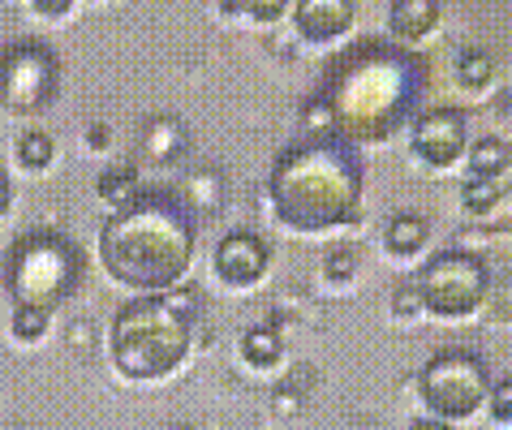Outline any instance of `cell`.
Wrapping results in <instances>:
<instances>
[{
	"label": "cell",
	"instance_id": "obj_23",
	"mask_svg": "<svg viewBox=\"0 0 512 430\" xmlns=\"http://www.w3.org/2000/svg\"><path fill=\"white\" fill-rule=\"evenodd\" d=\"M353 271H358V263H353L349 250L327 254V280H353Z\"/></svg>",
	"mask_w": 512,
	"mask_h": 430
},
{
	"label": "cell",
	"instance_id": "obj_14",
	"mask_svg": "<svg viewBox=\"0 0 512 430\" xmlns=\"http://www.w3.org/2000/svg\"><path fill=\"white\" fill-rule=\"evenodd\" d=\"M508 142L500 138H482L469 147V181H491V177H504L508 172Z\"/></svg>",
	"mask_w": 512,
	"mask_h": 430
},
{
	"label": "cell",
	"instance_id": "obj_6",
	"mask_svg": "<svg viewBox=\"0 0 512 430\" xmlns=\"http://www.w3.org/2000/svg\"><path fill=\"white\" fill-rule=\"evenodd\" d=\"M491 375L487 362L469 349H439L418 375V396L431 418L439 422H461L487 405Z\"/></svg>",
	"mask_w": 512,
	"mask_h": 430
},
{
	"label": "cell",
	"instance_id": "obj_1",
	"mask_svg": "<svg viewBox=\"0 0 512 430\" xmlns=\"http://www.w3.org/2000/svg\"><path fill=\"white\" fill-rule=\"evenodd\" d=\"M426 95V61L418 52L388 39H362L336 56L323 78V108L332 112V129L340 138L379 142L414 112Z\"/></svg>",
	"mask_w": 512,
	"mask_h": 430
},
{
	"label": "cell",
	"instance_id": "obj_20",
	"mask_svg": "<svg viewBox=\"0 0 512 430\" xmlns=\"http://www.w3.org/2000/svg\"><path fill=\"white\" fill-rule=\"evenodd\" d=\"M44 332H48V314L44 310H13V336H18V340L31 344Z\"/></svg>",
	"mask_w": 512,
	"mask_h": 430
},
{
	"label": "cell",
	"instance_id": "obj_19",
	"mask_svg": "<svg viewBox=\"0 0 512 430\" xmlns=\"http://www.w3.org/2000/svg\"><path fill=\"white\" fill-rule=\"evenodd\" d=\"M457 78H461V86H487V78H491V56L461 52L457 56Z\"/></svg>",
	"mask_w": 512,
	"mask_h": 430
},
{
	"label": "cell",
	"instance_id": "obj_8",
	"mask_svg": "<svg viewBox=\"0 0 512 430\" xmlns=\"http://www.w3.org/2000/svg\"><path fill=\"white\" fill-rule=\"evenodd\" d=\"M61 91V65L35 39L9 43L0 52V104L9 112H44Z\"/></svg>",
	"mask_w": 512,
	"mask_h": 430
},
{
	"label": "cell",
	"instance_id": "obj_11",
	"mask_svg": "<svg viewBox=\"0 0 512 430\" xmlns=\"http://www.w3.org/2000/svg\"><path fill=\"white\" fill-rule=\"evenodd\" d=\"M358 18V5L349 0H302L293 9V22H297V35L310 39V43H332L340 39Z\"/></svg>",
	"mask_w": 512,
	"mask_h": 430
},
{
	"label": "cell",
	"instance_id": "obj_10",
	"mask_svg": "<svg viewBox=\"0 0 512 430\" xmlns=\"http://www.w3.org/2000/svg\"><path fill=\"white\" fill-rule=\"evenodd\" d=\"M272 267V246L254 233H229L216 246V276L229 284V289H250L259 284Z\"/></svg>",
	"mask_w": 512,
	"mask_h": 430
},
{
	"label": "cell",
	"instance_id": "obj_24",
	"mask_svg": "<svg viewBox=\"0 0 512 430\" xmlns=\"http://www.w3.org/2000/svg\"><path fill=\"white\" fill-rule=\"evenodd\" d=\"M237 9L254 13V18H259V22H272V18H280V13H284V5H237Z\"/></svg>",
	"mask_w": 512,
	"mask_h": 430
},
{
	"label": "cell",
	"instance_id": "obj_3",
	"mask_svg": "<svg viewBox=\"0 0 512 430\" xmlns=\"http://www.w3.org/2000/svg\"><path fill=\"white\" fill-rule=\"evenodd\" d=\"M366 168L353 142L340 134H306L276 160L267 177L272 211L284 228L297 233H323V228L349 224L362 203Z\"/></svg>",
	"mask_w": 512,
	"mask_h": 430
},
{
	"label": "cell",
	"instance_id": "obj_22",
	"mask_svg": "<svg viewBox=\"0 0 512 430\" xmlns=\"http://www.w3.org/2000/svg\"><path fill=\"white\" fill-rule=\"evenodd\" d=\"M487 400H491V413H495V422H512V383L504 379L500 387H491V392H487Z\"/></svg>",
	"mask_w": 512,
	"mask_h": 430
},
{
	"label": "cell",
	"instance_id": "obj_13",
	"mask_svg": "<svg viewBox=\"0 0 512 430\" xmlns=\"http://www.w3.org/2000/svg\"><path fill=\"white\" fill-rule=\"evenodd\" d=\"M426 241H431V224L422 220V215H396V220L388 224V233H383V246H388V254L396 258H414L426 250Z\"/></svg>",
	"mask_w": 512,
	"mask_h": 430
},
{
	"label": "cell",
	"instance_id": "obj_5",
	"mask_svg": "<svg viewBox=\"0 0 512 430\" xmlns=\"http://www.w3.org/2000/svg\"><path fill=\"white\" fill-rule=\"evenodd\" d=\"M82 250L65 233H31L9 250L5 284L18 310H52L78 289Z\"/></svg>",
	"mask_w": 512,
	"mask_h": 430
},
{
	"label": "cell",
	"instance_id": "obj_7",
	"mask_svg": "<svg viewBox=\"0 0 512 430\" xmlns=\"http://www.w3.org/2000/svg\"><path fill=\"white\" fill-rule=\"evenodd\" d=\"M491 289V271L478 254L465 250H448L435 254L431 263L418 271V301L426 314H439V319H465L474 314Z\"/></svg>",
	"mask_w": 512,
	"mask_h": 430
},
{
	"label": "cell",
	"instance_id": "obj_21",
	"mask_svg": "<svg viewBox=\"0 0 512 430\" xmlns=\"http://www.w3.org/2000/svg\"><path fill=\"white\" fill-rule=\"evenodd\" d=\"M99 198H108V203H125V198H134V172H125V168H117V172H108L104 181H99Z\"/></svg>",
	"mask_w": 512,
	"mask_h": 430
},
{
	"label": "cell",
	"instance_id": "obj_15",
	"mask_svg": "<svg viewBox=\"0 0 512 430\" xmlns=\"http://www.w3.org/2000/svg\"><path fill=\"white\" fill-rule=\"evenodd\" d=\"M241 357L254 366V370H272L280 362V332L276 327H250L246 336H241Z\"/></svg>",
	"mask_w": 512,
	"mask_h": 430
},
{
	"label": "cell",
	"instance_id": "obj_9",
	"mask_svg": "<svg viewBox=\"0 0 512 430\" xmlns=\"http://www.w3.org/2000/svg\"><path fill=\"white\" fill-rule=\"evenodd\" d=\"M409 147L422 164L431 168H448L457 164L465 147H469V121L465 112L457 108H435V112H422L414 121V134H409Z\"/></svg>",
	"mask_w": 512,
	"mask_h": 430
},
{
	"label": "cell",
	"instance_id": "obj_25",
	"mask_svg": "<svg viewBox=\"0 0 512 430\" xmlns=\"http://www.w3.org/2000/svg\"><path fill=\"white\" fill-rule=\"evenodd\" d=\"M414 310H422V301H418L414 289H405L401 297H396V314H414Z\"/></svg>",
	"mask_w": 512,
	"mask_h": 430
},
{
	"label": "cell",
	"instance_id": "obj_17",
	"mask_svg": "<svg viewBox=\"0 0 512 430\" xmlns=\"http://www.w3.org/2000/svg\"><path fill=\"white\" fill-rule=\"evenodd\" d=\"M52 155H56V142L48 138V134H22L18 138V160H22V168H35V172H44L48 164H52Z\"/></svg>",
	"mask_w": 512,
	"mask_h": 430
},
{
	"label": "cell",
	"instance_id": "obj_28",
	"mask_svg": "<svg viewBox=\"0 0 512 430\" xmlns=\"http://www.w3.org/2000/svg\"><path fill=\"white\" fill-rule=\"evenodd\" d=\"M5 211H9V177H5V168H0V220H5Z\"/></svg>",
	"mask_w": 512,
	"mask_h": 430
},
{
	"label": "cell",
	"instance_id": "obj_16",
	"mask_svg": "<svg viewBox=\"0 0 512 430\" xmlns=\"http://www.w3.org/2000/svg\"><path fill=\"white\" fill-rule=\"evenodd\" d=\"M504 177H491V181H465V211L469 215H491L495 207L504 203Z\"/></svg>",
	"mask_w": 512,
	"mask_h": 430
},
{
	"label": "cell",
	"instance_id": "obj_26",
	"mask_svg": "<svg viewBox=\"0 0 512 430\" xmlns=\"http://www.w3.org/2000/svg\"><path fill=\"white\" fill-rule=\"evenodd\" d=\"M409 430H457L452 422H439V418H422V422H414Z\"/></svg>",
	"mask_w": 512,
	"mask_h": 430
},
{
	"label": "cell",
	"instance_id": "obj_27",
	"mask_svg": "<svg viewBox=\"0 0 512 430\" xmlns=\"http://www.w3.org/2000/svg\"><path fill=\"white\" fill-rule=\"evenodd\" d=\"M35 9H39V13H56V18H61V13H69L74 5H69V0H61V5H52V0H39Z\"/></svg>",
	"mask_w": 512,
	"mask_h": 430
},
{
	"label": "cell",
	"instance_id": "obj_4",
	"mask_svg": "<svg viewBox=\"0 0 512 430\" xmlns=\"http://www.w3.org/2000/svg\"><path fill=\"white\" fill-rule=\"evenodd\" d=\"M112 362L125 379L151 383L164 379L190 353V319L173 297H134L112 319Z\"/></svg>",
	"mask_w": 512,
	"mask_h": 430
},
{
	"label": "cell",
	"instance_id": "obj_2",
	"mask_svg": "<svg viewBox=\"0 0 512 430\" xmlns=\"http://www.w3.org/2000/svg\"><path fill=\"white\" fill-rule=\"evenodd\" d=\"M194 211L164 190H142L108 215L99 228V263L134 293H164L186 280L194 263Z\"/></svg>",
	"mask_w": 512,
	"mask_h": 430
},
{
	"label": "cell",
	"instance_id": "obj_18",
	"mask_svg": "<svg viewBox=\"0 0 512 430\" xmlns=\"http://www.w3.org/2000/svg\"><path fill=\"white\" fill-rule=\"evenodd\" d=\"M181 147V125L177 121H155L147 134V155L151 160H173V151Z\"/></svg>",
	"mask_w": 512,
	"mask_h": 430
},
{
	"label": "cell",
	"instance_id": "obj_12",
	"mask_svg": "<svg viewBox=\"0 0 512 430\" xmlns=\"http://www.w3.org/2000/svg\"><path fill=\"white\" fill-rule=\"evenodd\" d=\"M439 26V5L435 0H401V5L388 9V31L396 35V43H418Z\"/></svg>",
	"mask_w": 512,
	"mask_h": 430
}]
</instances>
